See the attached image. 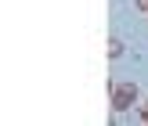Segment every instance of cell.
I'll return each mask as SVG.
<instances>
[{
    "label": "cell",
    "mask_w": 148,
    "mask_h": 126,
    "mask_svg": "<svg viewBox=\"0 0 148 126\" xmlns=\"http://www.w3.org/2000/svg\"><path fill=\"white\" fill-rule=\"evenodd\" d=\"M141 108H148V101H145V105H141Z\"/></svg>",
    "instance_id": "obj_4"
},
{
    "label": "cell",
    "mask_w": 148,
    "mask_h": 126,
    "mask_svg": "<svg viewBox=\"0 0 148 126\" xmlns=\"http://www.w3.org/2000/svg\"><path fill=\"white\" fill-rule=\"evenodd\" d=\"M137 83H112V112L116 115H123V112H130V108L137 105Z\"/></svg>",
    "instance_id": "obj_1"
},
{
    "label": "cell",
    "mask_w": 148,
    "mask_h": 126,
    "mask_svg": "<svg viewBox=\"0 0 148 126\" xmlns=\"http://www.w3.org/2000/svg\"><path fill=\"white\" fill-rule=\"evenodd\" d=\"M108 58H112V61H116V58H123V40H116V36L108 40Z\"/></svg>",
    "instance_id": "obj_2"
},
{
    "label": "cell",
    "mask_w": 148,
    "mask_h": 126,
    "mask_svg": "<svg viewBox=\"0 0 148 126\" xmlns=\"http://www.w3.org/2000/svg\"><path fill=\"white\" fill-rule=\"evenodd\" d=\"M137 7H141V11H145V14H148V0H137Z\"/></svg>",
    "instance_id": "obj_3"
}]
</instances>
